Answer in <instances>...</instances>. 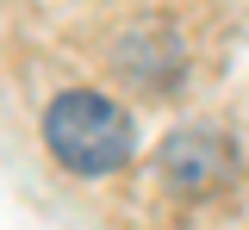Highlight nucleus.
Listing matches in <instances>:
<instances>
[{"label":"nucleus","mask_w":249,"mask_h":230,"mask_svg":"<svg viewBox=\"0 0 249 230\" xmlns=\"http://www.w3.org/2000/svg\"><path fill=\"white\" fill-rule=\"evenodd\" d=\"M44 143L69 174H112V168L131 162V112L106 94H56L50 112H44Z\"/></svg>","instance_id":"1"}]
</instances>
